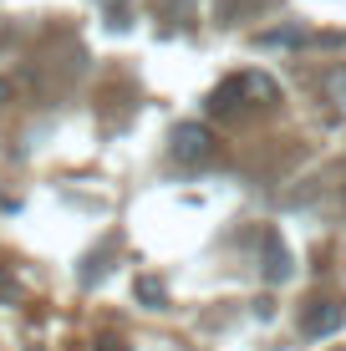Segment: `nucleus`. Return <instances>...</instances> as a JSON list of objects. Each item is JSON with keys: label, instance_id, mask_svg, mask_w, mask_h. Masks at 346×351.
<instances>
[{"label": "nucleus", "instance_id": "obj_1", "mask_svg": "<svg viewBox=\"0 0 346 351\" xmlns=\"http://www.w3.org/2000/svg\"><path fill=\"white\" fill-rule=\"evenodd\" d=\"M240 97H249V102H270V97H275V82L260 77V71H245V77L224 82V87L214 92V102H209V107H240Z\"/></svg>", "mask_w": 346, "mask_h": 351}, {"label": "nucleus", "instance_id": "obj_3", "mask_svg": "<svg viewBox=\"0 0 346 351\" xmlns=\"http://www.w3.org/2000/svg\"><path fill=\"white\" fill-rule=\"evenodd\" d=\"M214 153V132L204 123H178L173 128V158L178 163H204Z\"/></svg>", "mask_w": 346, "mask_h": 351}, {"label": "nucleus", "instance_id": "obj_5", "mask_svg": "<svg viewBox=\"0 0 346 351\" xmlns=\"http://www.w3.org/2000/svg\"><path fill=\"white\" fill-rule=\"evenodd\" d=\"M138 295L148 300V306H163V285L158 280H138Z\"/></svg>", "mask_w": 346, "mask_h": 351}, {"label": "nucleus", "instance_id": "obj_7", "mask_svg": "<svg viewBox=\"0 0 346 351\" xmlns=\"http://www.w3.org/2000/svg\"><path fill=\"white\" fill-rule=\"evenodd\" d=\"M102 5H123V0H102Z\"/></svg>", "mask_w": 346, "mask_h": 351}, {"label": "nucleus", "instance_id": "obj_4", "mask_svg": "<svg viewBox=\"0 0 346 351\" xmlns=\"http://www.w3.org/2000/svg\"><path fill=\"white\" fill-rule=\"evenodd\" d=\"M265 245H270V280H285V275H291V260H285V250H280V239H275V234H270V239H265Z\"/></svg>", "mask_w": 346, "mask_h": 351}, {"label": "nucleus", "instance_id": "obj_2", "mask_svg": "<svg viewBox=\"0 0 346 351\" xmlns=\"http://www.w3.org/2000/svg\"><path fill=\"white\" fill-rule=\"evenodd\" d=\"M346 326V306L341 300H331V295H321L306 306V316H301V336H311V341H321V336H331V331H341Z\"/></svg>", "mask_w": 346, "mask_h": 351}, {"label": "nucleus", "instance_id": "obj_6", "mask_svg": "<svg viewBox=\"0 0 346 351\" xmlns=\"http://www.w3.org/2000/svg\"><path fill=\"white\" fill-rule=\"evenodd\" d=\"M0 102H5V82H0Z\"/></svg>", "mask_w": 346, "mask_h": 351}]
</instances>
